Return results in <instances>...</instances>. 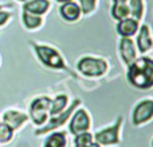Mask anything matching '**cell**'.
<instances>
[{"mask_svg":"<svg viewBox=\"0 0 153 147\" xmlns=\"http://www.w3.org/2000/svg\"><path fill=\"white\" fill-rule=\"evenodd\" d=\"M128 82L136 89L148 91L153 88V59L149 57L136 58L128 66Z\"/></svg>","mask_w":153,"mask_h":147,"instance_id":"cell-1","label":"cell"},{"mask_svg":"<svg viewBox=\"0 0 153 147\" xmlns=\"http://www.w3.org/2000/svg\"><path fill=\"white\" fill-rule=\"evenodd\" d=\"M31 45H32V47H34V51H35V54H36L38 59H39L45 66L50 68V69H55V70H65V72L73 74V72L67 68L63 57L61 56V53H59L58 50H55V49L51 47V46L38 45V43H34V42H32Z\"/></svg>","mask_w":153,"mask_h":147,"instance_id":"cell-2","label":"cell"},{"mask_svg":"<svg viewBox=\"0 0 153 147\" xmlns=\"http://www.w3.org/2000/svg\"><path fill=\"white\" fill-rule=\"evenodd\" d=\"M76 70L85 77L97 78L106 74L109 70V64L105 58L86 56L76 62Z\"/></svg>","mask_w":153,"mask_h":147,"instance_id":"cell-3","label":"cell"},{"mask_svg":"<svg viewBox=\"0 0 153 147\" xmlns=\"http://www.w3.org/2000/svg\"><path fill=\"white\" fill-rule=\"evenodd\" d=\"M81 105H82V100L74 99L63 112H61L59 115H55V116H50L48 120L46 122L45 126L38 127V130L35 131V135H36V136H42V135H46V134H48V132H53V131H55V130H58L59 127L65 126L66 122H69V119L71 118L73 112H74L76 108L81 107Z\"/></svg>","mask_w":153,"mask_h":147,"instance_id":"cell-4","label":"cell"},{"mask_svg":"<svg viewBox=\"0 0 153 147\" xmlns=\"http://www.w3.org/2000/svg\"><path fill=\"white\" fill-rule=\"evenodd\" d=\"M122 122L124 118L118 116L116 119L111 126L106 127L103 130H100L95 134H93L94 136V142H97L101 146H113V145H118L121 142V128H122Z\"/></svg>","mask_w":153,"mask_h":147,"instance_id":"cell-5","label":"cell"},{"mask_svg":"<svg viewBox=\"0 0 153 147\" xmlns=\"http://www.w3.org/2000/svg\"><path fill=\"white\" fill-rule=\"evenodd\" d=\"M51 99L47 96L35 97L30 104V119L38 127H42L50 118Z\"/></svg>","mask_w":153,"mask_h":147,"instance_id":"cell-6","label":"cell"},{"mask_svg":"<svg viewBox=\"0 0 153 147\" xmlns=\"http://www.w3.org/2000/svg\"><path fill=\"white\" fill-rule=\"evenodd\" d=\"M153 119V99L141 100L134 105L132 112V123L134 127H141Z\"/></svg>","mask_w":153,"mask_h":147,"instance_id":"cell-7","label":"cell"},{"mask_svg":"<svg viewBox=\"0 0 153 147\" xmlns=\"http://www.w3.org/2000/svg\"><path fill=\"white\" fill-rule=\"evenodd\" d=\"M69 120V131L71 135H78L81 132H86L91 128V118L85 108H76Z\"/></svg>","mask_w":153,"mask_h":147,"instance_id":"cell-8","label":"cell"},{"mask_svg":"<svg viewBox=\"0 0 153 147\" xmlns=\"http://www.w3.org/2000/svg\"><path fill=\"white\" fill-rule=\"evenodd\" d=\"M137 39H136V47L140 54H146L153 49V35L152 30L148 24H140L137 31Z\"/></svg>","mask_w":153,"mask_h":147,"instance_id":"cell-9","label":"cell"},{"mask_svg":"<svg viewBox=\"0 0 153 147\" xmlns=\"http://www.w3.org/2000/svg\"><path fill=\"white\" fill-rule=\"evenodd\" d=\"M118 53L120 58L126 65V68L133 64L134 59L137 58V47H136L134 40L132 38H121L118 42Z\"/></svg>","mask_w":153,"mask_h":147,"instance_id":"cell-10","label":"cell"},{"mask_svg":"<svg viewBox=\"0 0 153 147\" xmlns=\"http://www.w3.org/2000/svg\"><path fill=\"white\" fill-rule=\"evenodd\" d=\"M138 28H140V22L137 19L128 16V18L122 19V20L117 22L116 31L121 38H132L137 34Z\"/></svg>","mask_w":153,"mask_h":147,"instance_id":"cell-11","label":"cell"},{"mask_svg":"<svg viewBox=\"0 0 153 147\" xmlns=\"http://www.w3.org/2000/svg\"><path fill=\"white\" fill-rule=\"evenodd\" d=\"M59 15L66 22H76L81 19L82 10L78 3H75L73 0V2L62 3V5L59 7Z\"/></svg>","mask_w":153,"mask_h":147,"instance_id":"cell-12","label":"cell"},{"mask_svg":"<svg viewBox=\"0 0 153 147\" xmlns=\"http://www.w3.org/2000/svg\"><path fill=\"white\" fill-rule=\"evenodd\" d=\"M27 120H28V116L24 112H20V111L10 110V111H5L4 115H3V122L13 131L20 128Z\"/></svg>","mask_w":153,"mask_h":147,"instance_id":"cell-13","label":"cell"},{"mask_svg":"<svg viewBox=\"0 0 153 147\" xmlns=\"http://www.w3.org/2000/svg\"><path fill=\"white\" fill-rule=\"evenodd\" d=\"M51 8L50 0H27L23 3V11L34 15H45L48 10Z\"/></svg>","mask_w":153,"mask_h":147,"instance_id":"cell-14","label":"cell"},{"mask_svg":"<svg viewBox=\"0 0 153 147\" xmlns=\"http://www.w3.org/2000/svg\"><path fill=\"white\" fill-rule=\"evenodd\" d=\"M70 104V100L67 94H56L54 99H51V105H50V116L59 115L63 112Z\"/></svg>","mask_w":153,"mask_h":147,"instance_id":"cell-15","label":"cell"},{"mask_svg":"<svg viewBox=\"0 0 153 147\" xmlns=\"http://www.w3.org/2000/svg\"><path fill=\"white\" fill-rule=\"evenodd\" d=\"M110 15L114 20H122V19L130 16V8L128 3H113L110 8Z\"/></svg>","mask_w":153,"mask_h":147,"instance_id":"cell-16","label":"cell"},{"mask_svg":"<svg viewBox=\"0 0 153 147\" xmlns=\"http://www.w3.org/2000/svg\"><path fill=\"white\" fill-rule=\"evenodd\" d=\"M22 20H23L24 27L28 30H36L39 27H42V24H43L42 16L34 15V14L26 12V11H23V14H22Z\"/></svg>","mask_w":153,"mask_h":147,"instance_id":"cell-17","label":"cell"},{"mask_svg":"<svg viewBox=\"0 0 153 147\" xmlns=\"http://www.w3.org/2000/svg\"><path fill=\"white\" fill-rule=\"evenodd\" d=\"M66 145H67L66 134L61 131V132H53L51 135H48L43 147H66Z\"/></svg>","mask_w":153,"mask_h":147,"instance_id":"cell-18","label":"cell"},{"mask_svg":"<svg viewBox=\"0 0 153 147\" xmlns=\"http://www.w3.org/2000/svg\"><path fill=\"white\" fill-rule=\"evenodd\" d=\"M129 8H130V16L137 19L138 22L143 20L144 14H145V4L144 0H129Z\"/></svg>","mask_w":153,"mask_h":147,"instance_id":"cell-19","label":"cell"},{"mask_svg":"<svg viewBox=\"0 0 153 147\" xmlns=\"http://www.w3.org/2000/svg\"><path fill=\"white\" fill-rule=\"evenodd\" d=\"M93 140H94V136L89 131L74 135V146H89Z\"/></svg>","mask_w":153,"mask_h":147,"instance_id":"cell-20","label":"cell"},{"mask_svg":"<svg viewBox=\"0 0 153 147\" xmlns=\"http://www.w3.org/2000/svg\"><path fill=\"white\" fill-rule=\"evenodd\" d=\"M97 3L98 0H79V7L82 10L83 15H90L91 12H94L97 8Z\"/></svg>","mask_w":153,"mask_h":147,"instance_id":"cell-21","label":"cell"},{"mask_svg":"<svg viewBox=\"0 0 153 147\" xmlns=\"http://www.w3.org/2000/svg\"><path fill=\"white\" fill-rule=\"evenodd\" d=\"M13 136V130H11L7 124L3 122L0 123V143H8Z\"/></svg>","mask_w":153,"mask_h":147,"instance_id":"cell-22","label":"cell"},{"mask_svg":"<svg viewBox=\"0 0 153 147\" xmlns=\"http://www.w3.org/2000/svg\"><path fill=\"white\" fill-rule=\"evenodd\" d=\"M11 19V14L7 12V11H1L0 10V27L4 26L8 20Z\"/></svg>","mask_w":153,"mask_h":147,"instance_id":"cell-23","label":"cell"},{"mask_svg":"<svg viewBox=\"0 0 153 147\" xmlns=\"http://www.w3.org/2000/svg\"><path fill=\"white\" fill-rule=\"evenodd\" d=\"M89 147H102V146H101V145H98L97 142H94V140H93V142L89 145Z\"/></svg>","mask_w":153,"mask_h":147,"instance_id":"cell-24","label":"cell"},{"mask_svg":"<svg viewBox=\"0 0 153 147\" xmlns=\"http://www.w3.org/2000/svg\"><path fill=\"white\" fill-rule=\"evenodd\" d=\"M113 3H128L129 0H111Z\"/></svg>","mask_w":153,"mask_h":147,"instance_id":"cell-25","label":"cell"},{"mask_svg":"<svg viewBox=\"0 0 153 147\" xmlns=\"http://www.w3.org/2000/svg\"><path fill=\"white\" fill-rule=\"evenodd\" d=\"M58 3H67V2H73V0H56Z\"/></svg>","mask_w":153,"mask_h":147,"instance_id":"cell-26","label":"cell"},{"mask_svg":"<svg viewBox=\"0 0 153 147\" xmlns=\"http://www.w3.org/2000/svg\"><path fill=\"white\" fill-rule=\"evenodd\" d=\"M4 7H12V5H10V4H8V5H0V10H3Z\"/></svg>","mask_w":153,"mask_h":147,"instance_id":"cell-27","label":"cell"},{"mask_svg":"<svg viewBox=\"0 0 153 147\" xmlns=\"http://www.w3.org/2000/svg\"><path fill=\"white\" fill-rule=\"evenodd\" d=\"M74 147H89V146H74Z\"/></svg>","mask_w":153,"mask_h":147,"instance_id":"cell-28","label":"cell"},{"mask_svg":"<svg viewBox=\"0 0 153 147\" xmlns=\"http://www.w3.org/2000/svg\"><path fill=\"white\" fill-rule=\"evenodd\" d=\"M18 2H23L24 3V2H27V0H18Z\"/></svg>","mask_w":153,"mask_h":147,"instance_id":"cell-29","label":"cell"},{"mask_svg":"<svg viewBox=\"0 0 153 147\" xmlns=\"http://www.w3.org/2000/svg\"><path fill=\"white\" fill-rule=\"evenodd\" d=\"M152 147H153V139H152Z\"/></svg>","mask_w":153,"mask_h":147,"instance_id":"cell-30","label":"cell"}]
</instances>
